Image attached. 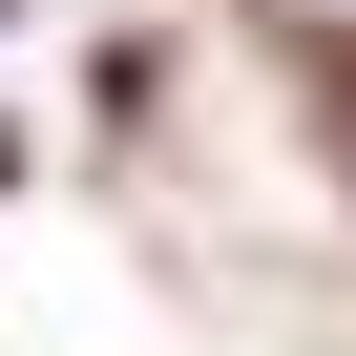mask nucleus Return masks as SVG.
I'll return each mask as SVG.
<instances>
[{"mask_svg": "<svg viewBox=\"0 0 356 356\" xmlns=\"http://www.w3.org/2000/svg\"><path fill=\"white\" fill-rule=\"evenodd\" d=\"M293 105H314V126H335V168H356V22H314V42H293Z\"/></svg>", "mask_w": 356, "mask_h": 356, "instance_id": "f257e3e1", "label": "nucleus"}, {"mask_svg": "<svg viewBox=\"0 0 356 356\" xmlns=\"http://www.w3.org/2000/svg\"><path fill=\"white\" fill-rule=\"evenodd\" d=\"M0 189H22V126H0Z\"/></svg>", "mask_w": 356, "mask_h": 356, "instance_id": "f03ea898", "label": "nucleus"}]
</instances>
